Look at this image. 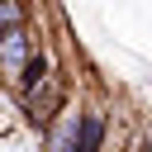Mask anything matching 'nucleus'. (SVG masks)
Instances as JSON below:
<instances>
[{
  "instance_id": "f257e3e1",
  "label": "nucleus",
  "mask_w": 152,
  "mask_h": 152,
  "mask_svg": "<svg viewBox=\"0 0 152 152\" xmlns=\"http://www.w3.org/2000/svg\"><path fill=\"white\" fill-rule=\"evenodd\" d=\"M57 104H62V81H57V76H48V81H43V95H38V90H33V95H24V109L33 114V124H48Z\"/></svg>"
},
{
  "instance_id": "f03ea898",
  "label": "nucleus",
  "mask_w": 152,
  "mask_h": 152,
  "mask_svg": "<svg viewBox=\"0 0 152 152\" xmlns=\"http://www.w3.org/2000/svg\"><path fill=\"white\" fill-rule=\"evenodd\" d=\"M100 142H104V119H100V114H81L71 152H100Z\"/></svg>"
},
{
  "instance_id": "7ed1b4c3",
  "label": "nucleus",
  "mask_w": 152,
  "mask_h": 152,
  "mask_svg": "<svg viewBox=\"0 0 152 152\" xmlns=\"http://www.w3.org/2000/svg\"><path fill=\"white\" fill-rule=\"evenodd\" d=\"M43 81H48V57H43V52H33V57L24 62V71H19V95H33Z\"/></svg>"
},
{
  "instance_id": "20e7f679",
  "label": "nucleus",
  "mask_w": 152,
  "mask_h": 152,
  "mask_svg": "<svg viewBox=\"0 0 152 152\" xmlns=\"http://www.w3.org/2000/svg\"><path fill=\"white\" fill-rule=\"evenodd\" d=\"M0 57H5V66L10 71H24V28H14V33H5V48H0Z\"/></svg>"
},
{
  "instance_id": "39448f33",
  "label": "nucleus",
  "mask_w": 152,
  "mask_h": 152,
  "mask_svg": "<svg viewBox=\"0 0 152 152\" xmlns=\"http://www.w3.org/2000/svg\"><path fill=\"white\" fill-rule=\"evenodd\" d=\"M24 28V5L19 0H0V33H14Z\"/></svg>"
}]
</instances>
